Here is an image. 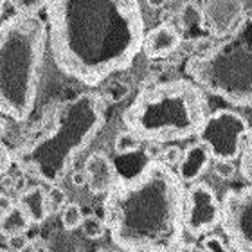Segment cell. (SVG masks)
<instances>
[{
	"label": "cell",
	"instance_id": "cell-10",
	"mask_svg": "<svg viewBox=\"0 0 252 252\" xmlns=\"http://www.w3.org/2000/svg\"><path fill=\"white\" fill-rule=\"evenodd\" d=\"M200 9L204 27L216 38L231 34L245 15L243 0H204Z\"/></svg>",
	"mask_w": 252,
	"mask_h": 252
},
{
	"label": "cell",
	"instance_id": "cell-23",
	"mask_svg": "<svg viewBox=\"0 0 252 252\" xmlns=\"http://www.w3.org/2000/svg\"><path fill=\"white\" fill-rule=\"evenodd\" d=\"M128 94H130V87L126 83H123V81H116V83H112L106 89V94L103 97H105V101H110V103H119Z\"/></svg>",
	"mask_w": 252,
	"mask_h": 252
},
{
	"label": "cell",
	"instance_id": "cell-31",
	"mask_svg": "<svg viewBox=\"0 0 252 252\" xmlns=\"http://www.w3.org/2000/svg\"><path fill=\"white\" fill-rule=\"evenodd\" d=\"M160 152H162V148L158 142H150V146L146 150V157L148 160H152V158H158L160 157Z\"/></svg>",
	"mask_w": 252,
	"mask_h": 252
},
{
	"label": "cell",
	"instance_id": "cell-5",
	"mask_svg": "<svg viewBox=\"0 0 252 252\" xmlns=\"http://www.w3.org/2000/svg\"><path fill=\"white\" fill-rule=\"evenodd\" d=\"M207 116L204 90L191 79H171L142 89L123 123L142 142H179L198 133Z\"/></svg>",
	"mask_w": 252,
	"mask_h": 252
},
{
	"label": "cell",
	"instance_id": "cell-7",
	"mask_svg": "<svg viewBox=\"0 0 252 252\" xmlns=\"http://www.w3.org/2000/svg\"><path fill=\"white\" fill-rule=\"evenodd\" d=\"M252 133L247 119L236 110L221 108L205 116L196 139L202 142L213 160H236L243 139Z\"/></svg>",
	"mask_w": 252,
	"mask_h": 252
},
{
	"label": "cell",
	"instance_id": "cell-28",
	"mask_svg": "<svg viewBox=\"0 0 252 252\" xmlns=\"http://www.w3.org/2000/svg\"><path fill=\"white\" fill-rule=\"evenodd\" d=\"M11 164H13V155H11V150L5 146L2 139H0V179L4 177L7 171H9Z\"/></svg>",
	"mask_w": 252,
	"mask_h": 252
},
{
	"label": "cell",
	"instance_id": "cell-18",
	"mask_svg": "<svg viewBox=\"0 0 252 252\" xmlns=\"http://www.w3.org/2000/svg\"><path fill=\"white\" fill-rule=\"evenodd\" d=\"M142 141L133 133L131 130H123L116 135V141H114V150H116L119 155H130V153H135L139 148H141Z\"/></svg>",
	"mask_w": 252,
	"mask_h": 252
},
{
	"label": "cell",
	"instance_id": "cell-13",
	"mask_svg": "<svg viewBox=\"0 0 252 252\" xmlns=\"http://www.w3.org/2000/svg\"><path fill=\"white\" fill-rule=\"evenodd\" d=\"M211 155L207 152V148L202 144V142H194V144H189L182 152V157H180L179 166V177L182 182H194L198 180L202 175L205 173V169L209 168L211 164Z\"/></svg>",
	"mask_w": 252,
	"mask_h": 252
},
{
	"label": "cell",
	"instance_id": "cell-1",
	"mask_svg": "<svg viewBox=\"0 0 252 252\" xmlns=\"http://www.w3.org/2000/svg\"><path fill=\"white\" fill-rule=\"evenodd\" d=\"M47 45L56 67L85 87L128 70L146 32L139 0H47Z\"/></svg>",
	"mask_w": 252,
	"mask_h": 252
},
{
	"label": "cell",
	"instance_id": "cell-15",
	"mask_svg": "<svg viewBox=\"0 0 252 252\" xmlns=\"http://www.w3.org/2000/svg\"><path fill=\"white\" fill-rule=\"evenodd\" d=\"M31 229V221L27 220V216L24 215V211L18 205H13L4 218L0 220V232L5 236L9 234H18V232H27Z\"/></svg>",
	"mask_w": 252,
	"mask_h": 252
},
{
	"label": "cell",
	"instance_id": "cell-3",
	"mask_svg": "<svg viewBox=\"0 0 252 252\" xmlns=\"http://www.w3.org/2000/svg\"><path fill=\"white\" fill-rule=\"evenodd\" d=\"M105 123L106 101L97 92H81L60 101L53 108L49 130L11 152L13 164L45 184H60Z\"/></svg>",
	"mask_w": 252,
	"mask_h": 252
},
{
	"label": "cell",
	"instance_id": "cell-6",
	"mask_svg": "<svg viewBox=\"0 0 252 252\" xmlns=\"http://www.w3.org/2000/svg\"><path fill=\"white\" fill-rule=\"evenodd\" d=\"M252 16L243 15L220 43L188 60L191 81L232 106L252 105Z\"/></svg>",
	"mask_w": 252,
	"mask_h": 252
},
{
	"label": "cell",
	"instance_id": "cell-11",
	"mask_svg": "<svg viewBox=\"0 0 252 252\" xmlns=\"http://www.w3.org/2000/svg\"><path fill=\"white\" fill-rule=\"evenodd\" d=\"M182 45V34L173 24H158L144 32L141 51L150 60H164L171 56Z\"/></svg>",
	"mask_w": 252,
	"mask_h": 252
},
{
	"label": "cell",
	"instance_id": "cell-2",
	"mask_svg": "<svg viewBox=\"0 0 252 252\" xmlns=\"http://www.w3.org/2000/svg\"><path fill=\"white\" fill-rule=\"evenodd\" d=\"M186 188L160 158H152L131 177H117L105 193L106 232L121 251H180L184 243Z\"/></svg>",
	"mask_w": 252,
	"mask_h": 252
},
{
	"label": "cell",
	"instance_id": "cell-14",
	"mask_svg": "<svg viewBox=\"0 0 252 252\" xmlns=\"http://www.w3.org/2000/svg\"><path fill=\"white\" fill-rule=\"evenodd\" d=\"M16 205L24 211V215L27 216V220L31 221V225L32 223L40 225L47 220L49 209L47 202H45V189L42 186H34V188L22 191Z\"/></svg>",
	"mask_w": 252,
	"mask_h": 252
},
{
	"label": "cell",
	"instance_id": "cell-24",
	"mask_svg": "<svg viewBox=\"0 0 252 252\" xmlns=\"http://www.w3.org/2000/svg\"><path fill=\"white\" fill-rule=\"evenodd\" d=\"M215 173L223 180H232L236 177V166L232 160H215Z\"/></svg>",
	"mask_w": 252,
	"mask_h": 252
},
{
	"label": "cell",
	"instance_id": "cell-16",
	"mask_svg": "<svg viewBox=\"0 0 252 252\" xmlns=\"http://www.w3.org/2000/svg\"><path fill=\"white\" fill-rule=\"evenodd\" d=\"M179 22L184 31H198L204 27L202 9L196 2H186L179 9Z\"/></svg>",
	"mask_w": 252,
	"mask_h": 252
},
{
	"label": "cell",
	"instance_id": "cell-19",
	"mask_svg": "<svg viewBox=\"0 0 252 252\" xmlns=\"http://www.w3.org/2000/svg\"><path fill=\"white\" fill-rule=\"evenodd\" d=\"M81 232L87 240H101L106 234V225L105 220L97 215H89L83 216L81 220Z\"/></svg>",
	"mask_w": 252,
	"mask_h": 252
},
{
	"label": "cell",
	"instance_id": "cell-17",
	"mask_svg": "<svg viewBox=\"0 0 252 252\" xmlns=\"http://www.w3.org/2000/svg\"><path fill=\"white\" fill-rule=\"evenodd\" d=\"M238 171L242 175V179L251 184L252 182V133H249L242 142V150L238 155Z\"/></svg>",
	"mask_w": 252,
	"mask_h": 252
},
{
	"label": "cell",
	"instance_id": "cell-29",
	"mask_svg": "<svg viewBox=\"0 0 252 252\" xmlns=\"http://www.w3.org/2000/svg\"><path fill=\"white\" fill-rule=\"evenodd\" d=\"M49 243L40 236L29 238V243H27V251H47Z\"/></svg>",
	"mask_w": 252,
	"mask_h": 252
},
{
	"label": "cell",
	"instance_id": "cell-25",
	"mask_svg": "<svg viewBox=\"0 0 252 252\" xmlns=\"http://www.w3.org/2000/svg\"><path fill=\"white\" fill-rule=\"evenodd\" d=\"M27 243H29V238H27V232H18V234H9L5 236V247L9 251H27Z\"/></svg>",
	"mask_w": 252,
	"mask_h": 252
},
{
	"label": "cell",
	"instance_id": "cell-4",
	"mask_svg": "<svg viewBox=\"0 0 252 252\" xmlns=\"http://www.w3.org/2000/svg\"><path fill=\"white\" fill-rule=\"evenodd\" d=\"M47 54V26L38 15L0 22V114L18 125L31 121Z\"/></svg>",
	"mask_w": 252,
	"mask_h": 252
},
{
	"label": "cell",
	"instance_id": "cell-21",
	"mask_svg": "<svg viewBox=\"0 0 252 252\" xmlns=\"http://www.w3.org/2000/svg\"><path fill=\"white\" fill-rule=\"evenodd\" d=\"M45 202H47L49 215H54L63 209V205L67 204V193L65 189L60 188L58 184H49V189H45Z\"/></svg>",
	"mask_w": 252,
	"mask_h": 252
},
{
	"label": "cell",
	"instance_id": "cell-33",
	"mask_svg": "<svg viewBox=\"0 0 252 252\" xmlns=\"http://www.w3.org/2000/svg\"><path fill=\"white\" fill-rule=\"evenodd\" d=\"M148 2V5L152 7V9H160V7H164L166 5V2L168 0H146Z\"/></svg>",
	"mask_w": 252,
	"mask_h": 252
},
{
	"label": "cell",
	"instance_id": "cell-8",
	"mask_svg": "<svg viewBox=\"0 0 252 252\" xmlns=\"http://www.w3.org/2000/svg\"><path fill=\"white\" fill-rule=\"evenodd\" d=\"M231 251H252V188L229 189L220 202V223Z\"/></svg>",
	"mask_w": 252,
	"mask_h": 252
},
{
	"label": "cell",
	"instance_id": "cell-20",
	"mask_svg": "<svg viewBox=\"0 0 252 252\" xmlns=\"http://www.w3.org/2000/svg\"><path fill=\"white\" fill-rule=\"evenodd\" d=\"M60 220H62V227L65 229V231H76V229L81 225L83 211H81V207H79L78 204L67 202V204L63 205Z\"/></svg>",
	"mask_w": 252,
	"mask_h": 252
},
{
	"label": "cell",
	"instance_id": "cell-32",
	"mask_svg": "<svg viewBox=\"0 0 252 252\" xmlns=\"http://www.w3.org/2000/svg\"><path fill=\"white\" fill-rule=\"evenodd\" d=\"M72 184L78 186V188L87 184V175H85V171H76V173L72 175Z\"/></svg>",
	"mask_w": 252,
	"mask_h": 252
},
{
	"label": "cell",
	"instance_id": "cell-12",
	"mask_svg": "<svg viewBox=\"0 0 252 252\" xmlns=\"http://www.w3.org/2000/svg\"><path fill=\"white\" fill-rule=\"evenodd\" d=\"M83 171L87 175V186L90 193L94 194H105L117 179L116 166L103 152L92 153L85 162Z\"/></svg>",
	"mask_w": 252,
	"mask_h": 252
},
{
	"label": "cell",
	"instance_id": "cell-27",
	"mask_svg": "<svg viewBox=\"0 0 252 252\" xmlns=\"http://www.w3.org/2000/svg\"><path fill=\"white\" fill-rule=\"evenodd\" d=\"M180 157H182V150L177 146H168L164 148L162 152H160V160H162L166 166H169V168H173V166H177V164L180 162Z\"/></svg>",
	"mask_w": 252,
	"mask_h": 252
},
{
	"label": "cell",
	"instance_id": "cell-9",
	"mask_svg": "<svg viewBox=\"0 0 252 252\" xmlns=\"http://www.w3.org/2000/svg\"><path fill=\"white\" fill-rule=\"evenodd\" d=\"M220 223V200L215 189L205 182L194 180L186 189L184 231L193 238L204 236Z\"/></svg>",
	"mask_w": 252,
	"mask_h": 252
},
{
	"label": "cell",
	"instance_id": "cell-22",
	"mask_svg": "<svg viewBox=\"0 0 252 252\" xmlns=\"http://www.w3.org/2000/svg\"><path fill=\"white\" fill-rule=\"evenodd\" d=\"M9 2L18 15H38L47 5V0H9Z\"/></svg>",
	"mask_w": 252,
	"mask_h": 252
},
{
	"label": "cell",
	"instance_id": "cell-26",
	"mask_svg": "<svg viewBox=\"0 0 252 252\" xmlns=\"http://www.w3.org/2000/svg\"><path fill=\"white\" fill-rule=\"evenodd\" d=\"M200 247L204 249V251H231L227 242L223 240L221 236H216V234H209V236H205L202 240V245Z\"/></svg>",
	"mask_w": 252,
	"mask_h": 252
},
{
	"label": "cell",
	"instance_id": "cell-35",
	"mask_svg": "<svg viewBox=\"0 0 252 252\" xmlns=\"http://www.w3.org/2000/svg\"><path fill=\"white\" fill-rule=\"evenodd\" d=\"M5 2H7V0H0V18H2V15H4V9H5Z\"/></svg>",
	"mask_w": 252,
	"mask_h": 252
},
{
	"label": "cell",
	"instance_id": "cell-34",
	"mask_svg": "<svg viewBox=\"0 0 252 252\" xmlns=\"http://www.w3.org/2000/svg\"><path fill=\"white\" fill-rule=\"evenodd\" d=\"M5 133H7V119L0 114V139H2Z\"/></svg>",
	"mask_w": 252,
	"mask_h": 252
},
{
	"label": "cell",
	"instance_id": "cell-30",
	"mask_svg": "<svg viewBox=\"0 0 252 252\" xmlns=\"http://www.w3.org/2000/svg\"><path fill=\"white\" fill-rule=\"evenodd\" d=\"M13 205H15V202H13V200H11L5 193L0 191V220L4 218V215L11 209V207H13Z\"/></svg>",
	"mask_w": 252,
	"mask_h": 252
}]
</instances>
